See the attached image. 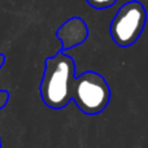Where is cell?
Returning <instances> with one entry per match:
<instances>
[{"label":"cell","mask_w":148,"mask_h":148,"mask_svg":"<svg viewBox=\"0 0 148 148\" xmlns=\"http://www.w3.org/2000/svg\"><path fill=\"white\" fill-rule=\"evenodd\" d=\"M109 86L100 74L86 72L74 78L72 84V100L79 110L86 114H97L109 103Z\"/></svg>","instance_id":"7a4b0ae2"},{"label":"cell","mask_w":148,"mask_h":148,"mask_svg":"<svg viewBox=\"0 0 148 148\" xmlns=\"http://www.w3.org/2000/svg\"><path fill=\"white\" fill-rule=\"evenodd\" d=\"M7 100H8V94L5 91H0V109L7 104Z\"/></svg>","instance_id":"8992f818"},{"label":"cell","mask_w":148,"mask_h":148,"mask_svg":"<svg viewBox=\"0 0 148 148\" xmlns=\"http://www.w3.org/2000/svg\"><path fill=\"white\" fill-rule=\"evenodd\" d=\"M88 30L86 27V23L81 18H72L66 21L57 31V36L62 42L64 48L78 46L87 38Z\"/></svg>","instance_id":"277c9868"},{"label":"cell","mask_w":148,"mask_h":148,"mask_svg":"<svg viewBox=\"0 0 148 148\" xmlns=\"http://www.w3.org/2000/svg\"><path fill=\"white\" fill-rule=\"evenodd\" d=\"M74 61L72 57L59 52L48 57L40 83V95L44 104L52 109H61L72 100L74 81Z\"/></svg>","instance_id":"6da1fadb"},{"label":"cell","mask_w":148,"mask_h":148,"mask_svg":"<svg viewBox=\"0 0 148 148\" xmlns=\"http://www.w3.org/2000/svg\"><path fill=\"white\" fill-rule=\"evenodd\" d=\"M147 12L140 1L125 3L110 22V35L120 47H129L136 42L144 29Z\"/></svg>","instance_id":"3957f363"},{"label":"cell","mask_w":148,"mask_h":148,"mask_svg":"<svg viewBox=\"0 0 148 148\" xmlns=\"http://www.w3.org/2000/svg\"><path fill=\"white\" fill-rule=\"evenodd\" d=\"M86 1L95 9H105V8L112 7L117 0H86Z\"/></svg>","instance_id":"5b68a950"},{"label":"cell","mask_w":148,"mask_h":148,"mask_svg":"<svg viewBox=\"0 0 148 148\" xmlns=\"http://www.w3.org/2000/svg\"><path fill=\"white\" fill-rule=\"evenodd\" d=\"M0 148H1V144H0Z\"/></svg>","instance_id":"52a82bcc"}]
</instances>
